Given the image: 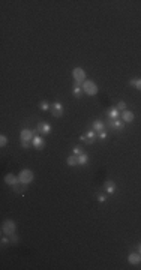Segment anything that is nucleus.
<instances>
[{
	"instance_id": "obj_31",
	"label": "nucleus",
	"mask_w": 141,
	"mask_h": 270,
	"mask_svg": "<svg viewBox=\"0 0 141 270\" xmlns=\"http://www.w3.org/2000/svg\"><path fill=\"white\" fill-rule=\"evenodd\" d=\"M135 84H137V78H132V80H129V86L135 87Z\"/></svg>"
},
{
	"instance_id": "obj_27",
	"label": "nucleus",
	"mask_w": 141,
	"mask_h": 270,
	"mask_svg": "<svg viewBox=\"0 0 141 270\" xmlns=\"http://www.w3.org/2000/svg\"><path fill=\"white\" fill-rule=\"evenodd\" d=\"M21 146L24 149H30L32 147V141H24V140H21Z\"/></svg>"
},
{
	"instance_id": "obj_25",
	"label": "nucleus",
	"mask_w": 141,
	"mask_h": 270,
	"mask_svg": "<svg viewBox=\"0 0 141 270\" xmlns=\"http://www.w3.org/2000/svg\"><path fill=\"white\" fill-rule=\"evenodd\" d=\"M51 110H63V105L60 104V102H54L51 105Z\"/></svg>"
},
{
	"instance_id": "obj_6",
	"label": "nucleus",
	"mask_w": 141,
	"mask_h": 270,
	"mask_svg": "<svg viewBox=\"0 0 141 270\" xmlns=\"http://www.w3.org/2000/svg\"><path fill=\"white\" fill-rule=\"evenodd\" d=\"M32 146H33L35 149H38V150L44 149L45 147V140L41 137V135H35L33 140H32Z\"/></svg>"
},
{
	"instance_id": "obj_12",
	"label": "nucleus",
	"mask_w": 141,
	"mask_h": 270,
	"mask_svg": "<svg viewBox=\"0 0 141 270\" xmlns=\"http://www.w3.org/2000/svg\"><path fill=\"white\" fill-rule=\"evenodd\" d=\"M5 182H6L8 185L14 186L15 183H18L20 180H18V177H17V176H14V174H11V172H9V174H6V176H5Z\"/></svg>"
},
{
	"instance_id": "obj_7",
	"label": "nucleus",
	"mask_w": 141,
	"mask_h": 270,
	"mask_svg": "<svg viewBox=\"0 0 141 270\" xmlns=\"http://www.w3.org/2000/svg\"><path fill=\"white\" fill-rule=\"evenodd\" d=\"M108 126L111 129H117V131H122L125 128V122L123 120H119V119H114V120H110L108 122Z\"/></svg>"
},
{
	"instance_id": "obj_29",
	"label": "nucleus",
	"mask_w": 141,
	"mask_h": 270,
	"mask_svg": "<svg viewBox=\"0 0 141 270\" xmlns=\"http://www.w3.org/2000/svg\"><path fill=\"white\" fill-rule=\"evenodd\" d=\"M98 137H99L101 140H105V138H107V132H105V131H102V132H99V134H98Z\"/></svg>"
},
{
	"instance_id": "obj_3",
	"label": "nucleus",
	"mask_w": 141,
	"mask_h": 270,
	"mask_svg": "<svg viewBox=\"0 0 141 270\" xmlns=\"http://www.w3.org/2000/svg\"><path fill=\"white\" fill-rule=\"evenodd\" d=\"M2 232L5 236H11L15 232V222L11 221V219H6L3 224H2Z\"/></svg>"
},
{
	"instance_id": "obj_1",
	"label": "nucleus",
	"mask_w": 141,
	"mask_h": 270,
	"mask_svg": "<svg viewBox=\"0 0 141 270\" xmlns=\"http://www.w3.org/2000/svg\"><path fill=\"white\" fill-rule=\"evenodd\" d=\"M83 92H84L86 95H89V96H95L98 93L96 82L90 81V80H86V81L83 82Z\"/></svg>"
},
{
	"instance_id": "obj_10",
	"label": "nucleus",
	"mask_w": 141,
	"mask_h": 270,
	"mask_svg": "<svg viewBox=\"0 0 141 270\" xmlns=\"http://www.w3.org/2000/svg\"><path fill=\"white\" fill-rule=\"evenodd\" d=\"M104 189H105V192L107 194H114L116 192V185H114V182H111V180H107L104 183Z\"/></svg>"
},
{
	"instance_id": "obj_20",
	"label": "nucleus",
	"mask_w": 141,
	"mask_h": 270,
	"mask_svg": "<svg viewBox=\"0 0 141 270\" xmlns=\"http://www.w3.org/2000/svg\"><path fill=\"white\" fill-rule=\"evenodd\" d=\"M53 117H62L63 116V110H51Z\"/></svg>"
},
{
	"instance_id": "obj_5",
	"label": "nucleus",
	"mask_w": 141,
	"mask_h": 270,
	"mask_svg": "<svg viewBox=\"0 0 141 270\" xmlns=\"http://www.w3.org/2000/svg\"><path fill=\"white\" fill-rule=\"evenodd\" d=\"M36 129H38V132H39L41 135L51 134V125H50V123H47V122H39Z\"/></svg>"
},
{
	"instance_id": "obj_22",
	"label": "nucleus",
	"mask_w": 141,
	"mask_h": 270,
	"mask_svg": "<svg viewBox=\"0 0 141 270\" xmlns=\"http://www.w3.org/2000/svg\"><path fill=\"white\" fill-rule=\"evenodd\" d=\"M96 198L99 202H105L107 201V195L105 194H96Z\"/></svg>"
},
{
	"instance_id": "obj_19",
	"label": "nucleus",
	"mask_w": 141,
	"mask_h": 270,
	"mask_svg": "<svg viewBox=\"0 0 141 270\" xmlns=\"http://www.w3.org/2000/svg\"><path fill=\"white\" fill-rule=\"evenodd\" d=\"M9 240H11V243H12V245H17V243H18V236H17V234H11V236H9Z\"/></svg>"
},
{
	"instance_id": "obj_21",
	"label": "nucleus",
	"mask_w": 141,
	"mask_h": 270,
	"mask_svg": "<svg viewBox=\"0 0 141 270\" xmlns=\"http://www.w3.org/2000/svg\"><path fill=\"white\" fill-rule=\"evenodd\" d=\"M8 144V138H6V135H0V146H2V147H5V146H6Z\"/></svg>"
},
{
	"instance_id": "obj_24",
	"label": "nucleus",
	"mask_w": 141,
	"mask_h": 270,
	"mask_svg": "<svg viewBox=\"0 0 141 270\" xmlns=\"http://www.w3.org/2000/svg\"><path fill=\"white\" fill-rule=\"evenodd\" d=\"M81 153H84L81 147H80V146H75V147H74V155H77V156H80Z\"/></svg>"
},
{
	"instance_id": "obj_9",
	"label": "nucleus",
	"mask_w": 141,
	"mask_h": 270,
	"mask_svg": "<svg viewBox=\"0 0 141 270\" xmlns=\"http://www.w3.org/2000/svg\"><path fill=\"white\" fill-rule=\"evenodd\" d=\"M135 119L134 112L131 111V110H125V111H122V120L125 122V123H132Z\"/></svg>"
},
{
	"instance_id": "obj_33",
	"label": "nucleus",
	"mask_w": 141,
	"mask_h": 270,
	"mask_svg": "<svg viewBox=\"0 0 141 270\" xmlns=\"http://www.w3.org/2000/svg\"><path fill=\"white\" fill-rule=\"evenodd\" d=\"M138 251H140V254H141V243H140V246H138Z\"/></svg>"
},
{
	"instance_id": "obj_26",
	"label": "nucleus",
	"mask_w": 141,
	"mask_h": 270,
	"mask_svg": "<svg viewBox=\"0 0 141 270\" xmlns=\"http://www.w3.org/2000/svg\"><path fill=\"white\" fill-rule=\"evenodd\" d=\"M117 108H119V111H125V110H128V108H126V104H125L123 101L117 104Z\"/></svg>"
},
{
	"instance_id": "obj_32",
	"label": "nucleus",
	"mask_w": 141,
	"mask_h": 270,
	"mask_svg": "<svg viewBox=\"0 0 141 270\" xmlns=\"http://www.w3.org/2000/svg\"><path fill=\"white\" fill-rule=\"evenodd\" d=\"M80 140H81L83 142H86V144H87V137H86V135H80Z\"/></svg>"
},
{
	"instance_id": "obj_13",
	"label": "nucleus",
	"mask_w": 141,
	"mask_h": 270,
	"mask_svg": "<svg viewBox=\"0 0 141 270\" xmlns=\"http://www.w3.org/2000/svg\"><path fill=\"white\" fill-rule=\"evenodd\" d=\"M120 116V111L117 107H111L110 110H108V117H110V120H114V119H119Z\"/></svg>"
},
{
	"instance_id": "obj_11",
	"label": "nucleus",
	"mask_w": 141,
	"mask_h": 270,
	"mask_svg": "<svg viewBox=\"0 0 141 270\" xmlns=\"http://www.w3.org/2000/svg\"><path fill=\"white\" fill-rule=\"evenodd\" d=\"M128 261H129V264H140L141 262V254L138 252H134V254H129V257H128Z\"/></svg>"
},
{
	"instance_id": "obj_17",
	"label": "nucleus",
	"mask_w": 141,
	"mask_h": 270,
	"mask_svg": "<svg viewBox=\"0 0 141 270\" xmlns=\"http://www.w3.org/2000/svg\"><path fill=\"white\" fill-rule=\"evenodd\" d=\"M66 164L69 165V167H75V165H78V156L77 155H72V156H69L66 159Z\"/></svg>"
},
{
	"instance_id": "obj_15",
	"label": "nucleus",
	"mask_w": 141,
	"mask_h": 270,
	"mask_svg": "<svg viewBox=\"0 0 141 270\" xmlns=\"http://www.w3.org/2000/svg\"><path fill=\"white\" fill-rule=\"evenodd\" d=\"M26 186H27V185H24V183H21V182H18V183H15L12 188H14V192H15V194H20V195H21L23 192L26 191Z\"/></svg>"
},
{
	"instance_id": "obj_8",
	"label": "nucleus",
	"mask_w": 141,
	"mask_h": 270,
	"mask_svg": "<svg viewBox=\"0 0 141 270\" xmlns=\"http://www.w3.org/2000/svg\"><path fill=\"white\" fill-rule=\"evenodd\" d=\"M33 137H35V134H33V131H32V129H23L21 134H20V140H24V141H32V140H33Z\"/></svg>"
},
{
	"instance_id": "obj_16",
	"label": "nucleus",
	"mask_w": 141,
	"mask_h": 270,
	"mask_svg": "<svg viewBox=\"0 0 141 270\" xmlns=\"http://www.w3.org/2000/svg\"><path fill=\"white\" fill-rule=\"evenodd\" d=\"M104 128H105V125H104V122H102V120H95V122H93V131H96L98 134H99V132H102V131H104Z\"/></svg>"
},
{
	"instance_id": "obj_18",
	"label": "nucleus",
	"mask_w": 141,
	"mask_h": 270,
	"mask_svg": "<svg viewBox=\"0 0 141 270\" xmlns=\"http://www.w3.org/2000/svg\"><path fill=\"white\" fill-rule=\"evenodd\" d=\"M87 162H89L87 153H81V155L78 156V165H87Z\"/></svg>"
},
{
	"instance_id": "obj_28",
	"label": "nucleus",
	"mask_w": 141,
	"mask_h": 270,
	"mask_svg": "<svg viewBox=\"0 0 141 270\" xmlns=\"http://www.w3.org/2000/svg\"><path fill=\"white\" fill-rule=\"evenodd\" d=\"M8 243H11V240H9V236H5V234H3V237H2V245H3V246H5V245H8Z\"/></svg>"
},
{
	"instance_id": "obj_23",
	"label": "nucleus",
	"mask_w": 141,
	"mask_h": 270,
	"mask_svg": "<svg viewBox=\"0 0 141 270\" xmlns=\"http://www.w3.org/2000/svg\"><path fill=\"white\" fill-rule=\"evenodd\" d=\"M39 107H41V110H44V111H48V110H50V104H48V102H41Z\"/></svg>"
},
{
	"instance_id": "obj_2",
	"label": "nucleus",
	"mask_w": 141,
	"mask_h": 270,
	"mask_svg": "<svg viewBox=\"0 0 141 270\" xmlns=\"http://www.w3.org/2000/svg\"><path fill=\"white\" fill-rule=\"evenodd\" d=\"M33 179H35V174H33V171H30V170H23V171L18 174V180H20L21 183H24V185L32 183Z\"/></svg>"
},
{
	"instance_id": "obj_4",
	"label": "nucleus",
	"mask_w": 141,
	"mask_h": 270,
	"mask_svg": "<svg viewBox=\"0 0 141 270\" xmlns=\"http://www.w3.org/2000/svg\"><path fill=\"white\" fill-rule=\"evenodd\" d=\"M72 77H74V81L75 82H80V84H83V82L86 81V71H84V69H81V68H75L74 71H72Z\"/></svg>"
},
{
	"instance_id": "obj_30",
	"label": "nucleus",
	"mask_w": 141,
	"mask_h": 270,
	"mask_svg": "<svg viewBox=\"0 0 141 270\" xmlns=\"http://www.w3.org/2000/svg\"><path fill=\"white\" fill-rule=\"evenodd\" d=\"M135 89H137V90H141V78H140V80H137V84H135Z\"/></svg>"
},
{
	"instance_id": "obj_14",
	"label": "nucleus",
	"mask_w": 141,
	"mask_h": 270,
	"mask_svg": "<svg viewBox=\"0 0 141 270\" xmlns=\"http://www.w3.org/2000/svg\"><path fill=\"white\" fill-rule=\"evenodd\" d=\"M86 137H87V144H93L95 142V140H96V131H93V129H90V131H87V134H86Z\"/></svg>"
}]
</instances>
